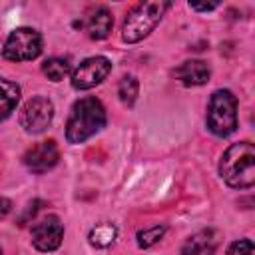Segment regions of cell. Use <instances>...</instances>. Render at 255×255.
Listing matches in <instances>:
<instances>
[{"mask_svg": "<svg viewBox=\"0 0 255 255\" xmlns=\"http://www.w3.org/2000/svg\"><path fill=\"white\" fill-rule=\"evenodd\" d=\"M106 126V108L104 104L94 98L86 96L74 102L70 118L66 122V139L68 143H82L96 135Z\"/></svg>", "mask_w": 255, "mask_h": 255, "instance_id": "obj_2", "label": "cell"}, {"mask_svg": "<svg viewBox=\"0 0 255 255\" xmlns=\"http://www.w3.org/2000/svg\"><path fill=\"white\" fill-rule=\"evenodd\" d=\"M114 26V16L106 6H92L80 20V28L92 40H104L110 36Z\"/></svg>", "mask_w": 255, "mask_h": 255, "instance_id": "obj_10", "label": "cell"}, {"mask_svg": "<svg viewBox=\"0 0 255 255\" xmlns=\"http://www.w3.org/2000/svg\"><path fill=\"white\" fill-rule=\"evenodd\" d=\"M165 225H153V227H149V229H141V231H137V245L141 247V249H147V247H151V245H155L163 235H165Z\"/></svg>", "mask_w": 255, "mask_h": 255, "instance_id": "obj_17", "label": "cell"}, {"mask_svg": "<svg viewBox=\"0 0 255 255\" xmlns=\"http://www.w3.org/2000/svg\"><path fill=\"white\" fill-rule=\"evenodd\" d=\"M219 173L229 187L249 189L255 183V147L251 141L231 143L219 161Z\"/></svg>", "mask_w": 255, "mask_h": 255, "instance_id": "obj_1", "label": "cell"}, {"mask_svg": "<svg viewBox=\"0 0 255 255\" xmlns=\"http://www.w3.org/2000/svg\"><path fill=\"white\" fill-rule=\"evenodd\" d=\"M0 255H2V249H0Z\"/></svg>", "mask_w": 255, "mask_h": 255, "instance_id": "obj_21", "label": "cell"}, {"mask_svg": "<svg viewBox=\"0 0 255 255\" xmlns=\"http://www.w3.org/2000/svg\"><path fill=\"white\" fill-rule=\"evenodd\" d=\"M64 225L58 215H46L32 225V245L38 251L50 253L62 245Z\"/></svg>", "mask_w": 255, "mask_h": 255, "instance_id": "obj_8", "label": "cell"}, {"mask_svg": "<svg viewBox=\"0 0 255 255\" xmlns=\"http://www.w3.org/2000/svg\"><path fill=\"white\" fill-rule=\"evenodd\" d=\"M173 76L183 86H203L211 76V68L203 60H185L173 70Z\"/></svg>", "mask_w": 255, "mask_h": 255, "instance_id": "obj_11", "label": "cell"}, {"mask_svg": "<svg viewBox=\"0 0 255 255\" xmlns=\"http://www.w3.org/2000/svg\"><path fill=\"white\" fill-rule=\"evenodd\" d=\"M58 159H60V149L54 139H44L34 143L22 157L24 165L34 173H44L52 169L58 163Z\"/></svg>", "mask_w": 255, "mask_h": 255, "instance_id": "obj_9", "label": "cell"}, {"mask_svg": "<svg viewBox=\"0 0 255 255\" xmlns=\"http://www.w3.org/2000/svg\"><path fill=\"white\" fill-rule=\"evenodd\" d=\"M42 72L48 80L52 82H60L64 80L68 74H70V64L68 60L64 58H48L44 64H42Z\"/></svg>", "mask_w": 255, "mask_h": 255, "instance_id": "obj_15", "label": "cell"}, {"mask_svg": "<svg viewBox=\"0 0 255 255\" xmlns=\"http://www.w3.org/2000/svg\"><path fill=\"white\" fill-rule=\"evenodd\" d=\"M227 255H255V247L251 239H239L233 241L227 249Z\"/></svg>", "mask_w": 255, "mask_h": 255, "instance_id": "obj_18", "label": "cell"}, {"mask_svg": "<svg viewBox=\"0 0 255 255\" xmlns=\"http://www.w3.org/2000/svg\"><path fill=\"white\" fill-rule=\"evenodd\" d=\"M219 237L213 229H201L193 233L181 247V255H215Z\"/></svg>", "mask_w": 255, "mask_h": 255, "instance_id": "obj_12", "label": "cell"}, {"mask_svg": "<svg viewBox=\"0 0 255 255\" xmlns=\"http://www.w3.org/2000/svg\"><path fill=\"white\" fill-rule=\"evenodd\" d=\"M20 102V88L10 80L0 78V122L6 120Z\"/></svg>", "mask_w": 255, "mask_h": 255, "instance_id": "obj_13", "label": "cell"}, {"mask_svg": "<svg viewBox=\"0 0 255 255\" xmlns=\"http://www.w3.org/2000/svg\"><path fill=\"white\" fill-rule=\"evenodd\" d=\"M110 72H112V62L106 56H92L72 72V86L76 90H90L102 84Z\"/></svg>", "mask_w": 255, "mask_h": 255, "instance_id": "obj_7", "label": "cell"}, {"mask_svg": "<svg viewBox=\"0 0 255 255\" xmlns=\"http://www.w3.org/2000/svg\"><path fill=\"white\" fill-rule=\"evenodd\" d=\"M139 92V82L133 76H124L118 84V96L124 102V106H133Z\"/></svg>", "mask_w": 255, "mask_h": 255, "instance_id": "obj_16", "label": "cell"}, {"mask_svg": "<svg viewBox=\"0 0 255 255\" xmlns=\"http://www.w3.org/2000/svg\"><path fill=\"white\" fill-rule=\"evenodd\" d=\"M10 209H12V203H10V199L8 197H2L0 195V221L10 213Z\"/></svg>", "mask_w": 255, "mask_h": 255, "instance_id": "obj_19", "label": "cell"}, {"mask_svg": "<svg viewBox=\"0 0 255 255\" xmlns=\"http://www.w3.org/2000/svg\"><path fill=\"white\" fill-rule=\"evenodd\" d=\"M52 118H54V104L44 96H36L24 104L20 112V126L28 133H42L52 124Z\"/></svg>", "mask_w": 255, "mask_h": 255, "instance_id": "obj_6", "label": "cell"}, {"mask_svg": "<svg viewBox=\"0 0 255 255\" xmlns=\"http://www.w3.org/2000/svg\"><path fill=\"white\" fill-rule=\"evenodd\" d=\"M207 129L227 137L237 129V98L229 90H215L207 104Z\"/></svg>", "mask_w": 255, "mask_h": 255, "instance_id": "obj_4", "label": "cell"}, {"mask_svg": "<svg viewBox=\"0 0 255 255\" xmlns=\"http://www.w3.org/2000/svg\"><path fill=\"white\" fill-rule=\"evenodd\" d=\"M42 52V36L34 28H16L8 34L2 56L10 62H30Z\"/></svg>", "mask_w": 255, "mask_h": 255, "instance_id": "obj_5", "label": "cell"}, {"mask_svg": "<svg viewBox=\"0 0 255 255\" xmlns=\"http://www.w3.org/2000/svg\"><path fill=\"white\" fill-rule=\"evenodd\" d=\"M116 235H118V229H116L114 223H98L96 227L90 229L88 239L94 247L104 249V247H110L116 241Z\"/></svg>", "mask_w": 255, "mask_h": 255, "instance_id": "obj_14", "label": "cell"}, {"mask_svg": "<svg viewBox=\"0 0 255 255\" xmlns=\"http://www.w3.org/2000/svg\"><path fill=\"white\" fill-rule=\"evenodd\" d=\"M189 6H191V10H199V12H209V10L217 8V4H201V6H197V4H189Z\"/></svg>", "mask_w": 255, "mask_h": 255, "instance_id": "obj_20", "label": "cell"}, {"mask_svg": "<svg viewBox=\"0 0 255 255\" xmlns=\"http://www.w3.org/2000/svg\"><path fill=\"white\" fill-rule=\"evenodd\" d=\"M169 8V2H159V0H151V2H139L135 4L122 26V38L128 44H135L139 40H143L163 18L165 10Z\"/></svg>", "mask_w": 255, "mask_h": 255, "instance_id": "obj_3", "label": "cell"}]
</instances>
